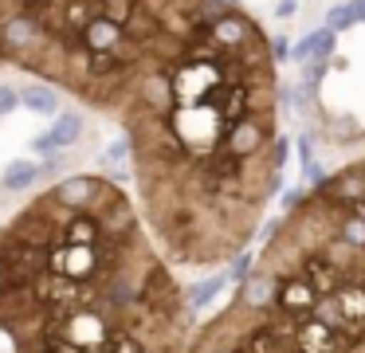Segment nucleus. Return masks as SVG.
<instances>
[{
  "label": "nucleus",
  "mask_w": 365,
  "mask_h": 353,
  "mask_svg": "<svg viewBox=\"0 0 365 353\" xmlns=\"http://www.w3.org/2000/svg\"><path fill=\"white\" fill-rule=\"evenodd\" d=\"M318 287L307 279V275L294 267V271L279 275V287H275V306L283 314H291V318H314V306H318Z\"/></svg>",
  "instance_id": "1"
},
{
  "label": "nucleus",
  "mask_w": 365,
  "mask_h": 353,
  "mask_svg": "<svg viewBox=\"0 0 365 353\" xmlns=\"http://www.w3.org/2000/svg\"><path fill=\"white\" fill-rule=\"evenodd\" d=\"M20 98H24V106L32 110V114H56V110H59L56 86H48L43 78H40L36 86H24V94H20Z\"/></svg>",
  "instance_id": "6"
},
{
  "label": "nucleus",
  "mask_w": 365,
  "mask_h": 353,
  "mask_svg": "<svg viewBox=\"0 0 365 353\" xmlns=\"http://www.w3.org/2000/svg\"><path fill=\"white\" fill-rule=\"evenodd\" d=\"M20 102H24V98H20V94L12 91V86H0V118H4V114H12V110H16Z\"/></svg>",
  "instance_id": "8"
},
{
  "label": "nucleus",
  "mask_w": 365,
  "mask_h": 353,
  "mask_svg": "<svg viewBox=\"0 0 365 353\" xmlns=\"http://www.w3.org/2000/svg\"><path fill=\"white\" fill-rule=\"evenodd\" d=\"M271 47H275V59H291V47H287V39H271Z\"/></svg>",
  "instance_id": "10"
},
{
  "label": "nucleus",
  "mask_w": 365,
  "mask_h": 353,
  "mask_svg": "<svg viewBox=\"0 0 365 353\" xmlns=\"http://www.w3.org/2000/svg\"><path fill=\"white\" fill-rule=\"evenodd\" d=\"M275 12L287 20V16H294V12H299V0H279V8H275Z\"/></svg>",
  "instance_id": "9"
},
{
  "label": "nucleus",
  "mask_w": 365,
  "mask_h": 353,
  "mask_svg": "<svg viewBox=\"0 0 365 353\" xmlns=\"http://www.w3.org/2000/svg\"><path fill=\"white\" fill-rule=\"evenodd\" d=\"M232 282V275L228 271H220V275H208L205 282H192L189 290H185V306H189V314H197V310H205V306H212L216 298L224 295V287Z\"/></svg>",
  "instance_id": "4"
},
{
  "label": "nucleus",
  "mask_w": 365,
  "mask_h": 353,
  "mask_svg": "<svg viewBox=\"0 0 365 353\" xmlns=\"http://www.w3.org/2000/svg\"><path fill=\"white\" fill-rule=\"evenodd\" d=\"M110 193H114V185L106 177H67L56 188H48V196L59 200L63 208H98Z\"/></svg>",
  "instance_id": "2"
},
{
  "label": "nucleus",
  "mask_w": 365,
  "mask_h": 353,
  "mask_svg": "<svg viewBox=\"0 0 365 353\" xmlns=\"http://www.w3.org/2000/svg\"><path fill=\"white\" fill-rule=\"evenodd\" d=\"M130 157H134V141H130V133H126V138H114L110 145H106L103 165H126Z\"/></svg>",
  "instance_id": "7"
},
{
  "label": "nucleus",
  "mask_w": 365,
  "mask_h": 353,
  "mask_svg": "<svg viewBox=\"0 0 365 353\" xmlns=\"http://www.w3.org/2000/svg\"><path fill=\"white\" fill-rule=\"evenodd\" d=\"M43 177V169L36 161H12L0 177V188H9V193H20V188H32L36 180Z\"/></svg>",
  "instance_id": "5"
},
{
  "label": "nucleus",
  "mask_w": 365,
  "mask_h": 353,
  "mask_svg": "<svg viewBox=\"0 0 365 353\" xmlns=\"http://www.w3.org/2000/svg\"><path fill=\"white\" fill-rule=\"evenodd\" d=\"M79 133H83V118L75 114V110H63V114L51 122V130L32 141V149L40 157H59L63 149H71L75 141H79Z\"/></svg>",
  "instance_id": "3"
}]
</instances>
